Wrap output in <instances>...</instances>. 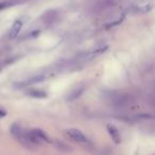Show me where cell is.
I'll use <instances>...</instances> for the list:
<instances>
[{
  "label": "cell",
  "instance_id": "cell-1",
  "mask_svg": "<svg viewBox=\"0 0 155 155\" xmlns=\"http://www.w3.org/2000/svg\"><path fill=\"white\" fill-rule=\"evenodd\" d=\"M67 135L72 140H74V141H77V142H80V143H87V142H88V139H87L86 136H85L82 132L77 129L68 130V131H67Z\"/></svg>",
  "mask_w": 155,
  "mask_h": 155
},
{
  "label": "cell",
  "instance_id": "cell-2",
  "mask_svg": "<svg viewBox=\"0 0 155 155\" xmlns=\"http://www.w3.org/2000/svg\"><path fill=\"white\" fill-rule=\"evenodd\" d=\"M45 80V75L44 74H37V75H34V77L30 78L28 80L24 81V82H20V83H17L18 85H15L17 87H25V86H28V85H32V84H36V83H39L41 81Z\"/></svg>",
  "mask_w": 155,
  "mask_h": 155
},
{
  "label": "cell",
  "instance_id": "cell-3",
  "mask_svg": "<svg viewBox=\"0 0 155 155\" xmlns=\"http://www.w3.org/2000/svg\"><path fill=\"white\" fill-rule=\"evenodd\" d=\"M21 28H22V21L21 20H16V21L12 25L11 29L9 30V38H11V39L16 38V37L18 36V34H19Z\"/></svg>",
  "mask_w": 155,
  "mask_h": 155
},
{
  "label": "cell",
  "instance_id": "cell-4",
  "mask_svg": "<svg viewBox=\"0 0 155 155\" xmlns=\"http://www.w3.org/2000/svg\"><path fill=\"white\" fill-rule=\"evenodd\" d=\"M85 91V86L84 85H81V86L77 87L75 89H73L72 91H71L70 94L68 95V97H67V101H75V100H78L79 98L81 97V96L83 95V93Z\"/></svg>",
  "mask_w": 155,
  "mask_h": 155
},
{
  "label": "cell",
  "instance_id": "cell-5",
  "mask_svg": "<svg viewBox=\"0 0 155 155\" xmlns=\"http://www.w3.org/2000/svg\"><path fill=\"white\" fill-rule=\"evenodd\" d=\"M106 129H107V132L110 135V137H112V139L114 140L116 143H120L121 135H120V133H119L118 130L116 129V127H114V125H112V124H107L106 125Z\"/></svg>",
  "mask_w": 155,
  "mask_h": 155
},
{
  "label": "cell",
  "instance_id": "cell-6",
  "mask_svg": "<svg viewBox=\"0 0 155 155\" xmlns=\"http://www.w3.org/2000/svg\"><path fill=\"white\" fill-rule=\"evenodd\" d=\"M27 95L29 97L36 98V99H44L47 98V93L45 91H41V89H31V91H27Z\"/></svg>",
  "mask_w": 155,
  "mask_h": 155
},
{
  "label": "cell",
  "instance_id": "cell-7",
  "mask_svg": "<svg viewBox=\"0 0 155 155\" xmlns=\"http://www.w3.org/2000/svg\"><path fill=\"white\" fill-rule=\"evenodd\" d=\"M55 17H56V12L55 11H48L46 14H44L43 20L46 22V24L50 25V24H52V22L54 21Z\"/></svg>",
  "mask_w": 155,
  "mask_h": 155
},
{
  "label": "cell",
  "instance_id": "cell-8",
  "mask_svg": "<svg viewBox=\"0 0 155 155\" xmlns=\"http://www.w3.org/2000/svg\"><path fill=\"white\" fill-rule=\"evenodd\" d=\"M17 1L15 0H8V1H3V2H0V10L7 9V8H11L12 5H16Z\"/></svg>",
  "mask_w": 155,
  "mask_h": 155
},
{
  "label": "cell",
  "instance_id": "cell-9",
  "mask_svg": "<svg viewBox=\"0 0 155 155\" xmlns=\"http://www.w3.org/2000/svg\"><path fill=\"white\" fill-rule=\"evenodd\" d=\"M5 115H7V112H5V110H3L2 108H0V117L2 118V117H5Z\"/></svg>",
  "mask_w": 155,
  "mask_h": 155
}]
</instances>
